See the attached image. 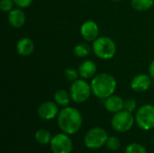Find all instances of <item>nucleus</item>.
<instances>
[{"label":"nucleus","mask_w":154,"mask_h":153,"mask_svg":"<svg viewBox=\"0 0 154 153\" xmlns=\"http://www.w3.org/2000/svg\"><path fill=\"white\" fill-rule=\"evenodd\" d=\"M58 125L62 133L75 134L82 126L81 113L75 107H64L58 115Z\"/></svg>","instance_id":"nucleus-1"},{"label":"nucleus","mask_w":154,"mask_h":153,"mask_svg":"<svg viewBox=\"0 0 154 153\" xmlns=\"http://www.w3.org/2000/svg\"><path fill=\"white\" fill-rule=\"evenodd\" d=\"M90 86L95 96L100 99H106L114 95L117 83L112 75L108 73H100L92 78Z\"/></svg>","instance_id":"nucleus-2"},{"label":"nucleus","mask_w":154,"mask_h":153,"mask_svg":"<svg viewBox=\"0 0 154 153\" xmlns=\"http://www.w3.org/2000/svg\"><path fill=\"white\" fill-rule=\"evenodd\" d=\"M92 49L95 55L102 60H110L114 58L116 53V45L115 41L107 36L97 38L93 41Z\"/></svg>","instance_id":"nucleus-3"},{"label":"nucleus","mask_w":154,"mask_h":153,"mask_svg":"<svg viewBox=\"0 0 154 153\" xmlns=\"http://www.w3.org/2000/svg\"><path fill=\"white\" fill-rule=\"evenodd\" d=\"M108 139L107 133L101 127H94L88 131L84 137V143L90 150H97L106 145Z\"/></svg>","instance_id":"nucleus-4"},{"label":"nucleus","mask_w":154,"mask_h":153,"mask_svg":"<svg viewBox=\"0 0 154 153\" xmlns=\"http://www.w3.org/2000/svg\"><path fill=\"white\" fill-rule=\"evenodd\" d=\"M92 93L91 86L88 84L84 78L77 79L76 81L72 82L69 94L71 96V100L75 103H84L86 102Z\"/></svg>","instance_id":"nucleus-5"},{"label":"nucleus","mask_w":154,"mask_h":153,"mask_svg":"<svg viewBox=\"0 0 154 153\" xmlns=\"http://www.w3.org/2000/svg\"><path fill=\"white\" fill-rule=\"evenodd\" d=\"M134 122L135 117H134L133 114L124 109L114 115L111 120V125L115 131L118 133H125L132 129Z\"/></svg>","instance_id":"nucleus-6"},{"label":"nucleus","mask_w":154,"mask_h":153,"mask_svg":"<svg viewBox=\"0 0 154 153\" xmlns=\"http://www.w3.org/2000/svg\"><path fill=\"white\" fill-rule=\"evenodd\" d=\"M135 123L144 131L154 128V106L149 104L142 106L135 115Z\"/></svg>","instance_id":"nucleus-7"},{"label":"nucleus","mask_w":154,"mask_h":153,"mask_svg":"<svg viewBox=\"0 0 154 153\" xmlns=\"http://www.w3.org/2000/svg\"><path fill=\"white\" fill-rule=\"evenodd\" d=\"M52 153H71L73 143L69 134L65 133H58L51 138L50 142Z\"/></svg>","instance_id":"nucleus-8"},{"label":"nucleus","mask_w":154,"mask_h":153,"mask_svg":"<svg viewBox=\"0 0 154 153\" xmlns=\"http://www.w3.org/2000/svg\"><path fill=\"white\" fill-rule=\"evenodd\" d=\"M81 36L87 41H94L97 38H98L99 28L97 23L95 21L88 20L84 22L80 27Z\"/></svg>","instance_id":"nucleus-9"},{"label":"nucleus","mask_w":154,"mask_h":153,"mask_svg":"<svg viewBox=\"0 0 154 153\" xmlns=\"http://www.w3.org/2000/svg\"><path fill=\"white\" fill-rule=\"evenodd\" d=\"M59 106L55 102L47 101L40 105L38 108V115L43 120L54 119L59 115Z\"/></svg>","instance_id":"nucleus-10"},{"label":"nucleus","mask_w":154,"mask_h":153,"mask_svg":"<svg viewBox=\"0 0 154 153\" xmlns=\"http://www.w3.org/2000/svg\"><path fill=\"white\" fill-rule=\"evenodd\" d=\"M152 77L147 74H139L131 81V87L134 91L142 93L147 91L152 85Z\"/></svg>","instance_id":"nucleus-11"},{"label":"nucleus","mask_w":154,"mask_h":153,"mask_svg":"<svg viewBox=\"0 0 154 153\" xmlns=\"http://www.w3.org/2000/svg\"><path fill=\"white\" fill-rule=\"evenodd\" d=\"M104 106L108 112L116 114V113H118V112L124 110L125 100L119 96L112 95L105 99Z\"/></svg>","instance_id":"nucleus-12"},{"label":"nucleus","mask_w":154,"mask_h":153,"mask_svg":"<svg viewBox=\"0 0 154 153\" xmlns=\"http://www.w3.org/2000/svg\"><path fill=\"white\" fill-rule=\"evenodd\" d=\"M25 14L22 8H14L8 14V22L14 28L22 27L25 23Z\"/></svg>","instance_id":"nucleus-13"},{"label":"nucleus","mask_w":154,"mask_h":153,"mask_svg":"<svg viewBox=\"0 0 154 153\" xmlns=\"http://www.w3.org/2000/svg\"><path fill=\"white\" fill-rule=\"evenodd\" d=\"M79 74L84 79L92 78L97 73V65L92 60H85L79 67Z\"/></svg>","instance_id":"nucleus-14"},{"label":"nucleus","mask_w":154,"mask_h":153,"mask_svg":"<svg viewBox=\"0 0 154 153\" xmlns=\"http://www.w3.org/2000/svg\"><path fill=\"white\" fill-rule=\"evenodd\" d=\"M34 43L28 37L21 38L16 44V50L21 56H29L33 52Z\"/></svg>","instance_id":"nucleus-15"},{"label":"nucleus","mask_w":154,"mask_h":153,"mask_svg":"<svg viewBox=\"0 0 154 153\" xmlns=\"http://www.w3.org/2000/svg\"><path fill=\"white\" fill-rule=\"evenodd\" d=\"M70 100H71V96L69 92H67L64 89H59L54 94V101L60 106H63V107L68 106Z\"/></svg>","instance_id":"nucleus-16"},{"label":"nucleus","mask_w":154,"mask_h":153,"mask_svg":"<svg viewBox=\"0 0 154 153\" xmlns=\"http://www.w3.org/2000/svg\"><path fill=\"white\" fill-rule=\"evenodd\" d=\"M34 138H35L36 142L39 144L46 145V144H48V143L51 142L52 137L51 135V133L48 130H46V129H39L35 133Z\"/></svg>","instance_id":"nucleus-17"},{"label":"nucleus","mask_w":154,"mask_h":153,"mask_svg":"<svg viewBox=\"0 0 154 153\" xmlns=\"http://www.w3.org/2000/svg\"><path fill=\"white\" fill-rule=\"evenodd\" d=\"M154 0H132L131 5L137 11H147L153 6Z\"/></svg>","instance_id":"nucleus-18"},{"label":"nucleus","mask_w":154,"mask_h":153,"mask_svg":"<svg viewBox=\"0 0 154 153\" xmlns=\"http://www.w3.org/2000/svg\"><path fill=\"white\" fill-rule=\"evenodd\" d=\"M90 53V47L86 43H79L74 48V54L79 58L87 57Z\"/></svg>","instance_id":"nucleus-19"},{"label":"nucleus","mask_w":154,"mask_h":153,"mask_svg":"<svg viewBox=\"0 0 154 153\" xmlns=\"http://www.w3.org/2000/svg\"><path fill=\"white\" fill-rule=\"evenodd\" d=\"M106 145V147H107L108 150L113 151H118L119 150V148L121 146V142H120V140L117 137L111 136V137H108Z\"/></svg>","instance_id":"nucleus-20"},{"label":"nucleus","mask_w":154,"mask_h":153,"mask_svg":"<svg viewBox=\"0 0 154 153\" xmlns=\"http://www.w3.org/2000/svg\"><path fill=\"white\" fill-rule=\"evenodd\" d=\"M125 153H148L146 149L139 143H131L125 148Z\"/></svg>","instance_id":"nucleus-21"},{"label":"nucleus","mask_w":154,"mask_h":153,"mask_svg":"<svg viewBox=\"0 0 154 153\" xmlns=\"http://www.w3.org/2000/svg\"><path fill=\"white\" fill-rule=\"evenodd\" d=\"M79 71H77L76 69H71V68H68L64 71V77H65V78L68 81H70V82H74L77 79H79Z\"/></svg>","instance_id":"nucleus-22"},{"label":"nucleus","mask_w":154,"mask_h":153,"mask_svg":"<svg viewBox=\"0 0 154 153\" xmlns=\"http://www.w3.org/2000/svg\"><path fill=\"white\" fill-rule=\"evenodd\" d=\"M14 0H1L0 1V8L4 12H10L14 9Z\"/></svg>","instance_id":"nucleus-23"},{"label":"nucleus","mask_w":154,"mask_h":153,"mask_svg":"<svg viewBox=\"0 0 154 153\" xmlns=\"http://www.w3.org/2000/svg\"><path fill=\"white\" fill-rule=\"evenodd\" d=\"M136 106H137V104H136L135 99H134V98H127L126 100H125V107H124L125 110L133 113L136 109Z\"/></svg>","instance_id":"nucleus-24"},{"label":"nucleus","mask_w":154,"mask_h":153,"mask_svg":"<svg viewBox=\"0 0 154 153\" xmlns=\"http://www.w3.org/2000/svg\"><path fill=\"white\" fill-rule=\"evenodd\" d=\"M14 4L19 8H26L30 6L32 3V0H14Z\"/></svg>","instance_id":"nucleus-25"},{"label":"nucleus","mask_w":154,"mask_h":153,"mask_svg":"<svg viewBox=\"0 0 154 153\" xmlns=\"http://www.w3.org/2000/svg\"><path fill=\"white\" fill-rule=\"evenodd\" d=\"M149 74L152 77V78L154 80V60L151 62L150 67H149Z\"/></svg>","instance_id":"nucleus-26"},{"label":"nucleus","mask_w":154,"mask_h":153,"mask_svg":"<svg viewBox=\"0 0 154 153\" xmlns=\"http://www.w3.org/2000/svg\"><path fill=\"white\" fill-rule=\"evenodd\" d=\"M111 1H114V2H118V1H120V0H111Z\"/></svg>","instance_id":"nucleus-27"},{"label":"nucleus","mask_w":154,"mask_h":153,"mask_svg":"<svg viewBox=\"0 0 154 153\" xmlns=\"http://www.w3.org/2000/svg\"><path fill=\"white\" fill-rule=\"evenodd\" d=\"M152 142H153V144H154V135H153V138H152Z\"/></svg>","instance_id":"nucleus-28"},{"label":"nucleus","mask_w":154,"mask_h":153,"mask_svg":"<svg viewBox=\"0 0 154 153\" xmlns=\"http://www.w3.org/2000/svg\"><path fill=\"white\" fill-rule=\"evenodd\" d=\"M153 7H154V4H153Z\"/></svg>","instance_id":"nucleus-29"}]
</instances>
